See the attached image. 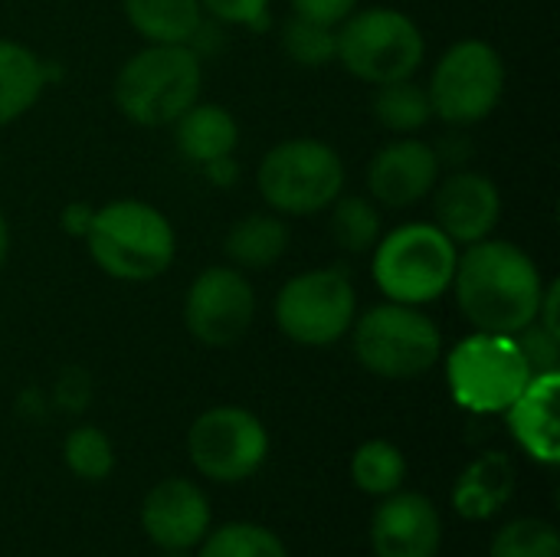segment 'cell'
<instances>
[{
    "instance_id": "cell-1",
    "label": "cell",
    "mask_w": 560,
    "mask_h": 557,
    "mask_svg": "<svg viewBox=\"0 0 560 557\" xmlns=\"http://www.w3.org/2000/svg\"><path fill=\"white\" fill-rule=\"evenodd\" d=\"M450 289H456V305L476 332L518 335L538 315L545 279L522 246L479 240L456 259Z\"/></svg>"
},
{
    "instance_id": "cell-2",
    "label": "cell",
    "mask_w": 560,
    "mask_h": 557,
    "mask_svg": "<svg viewBox=\"0 0 560 557\" xmlns=\"http://www.w3.org/2000/svg\"><path fill=\"white\" fill-rule=\"evenodd\" d=\"M203 89V59L184 43H148L115 76L118 112L141 128L174 125Z\"/></svg>"
},
{
    "instance_id": "cell-3",
    "label": "cell",
    "mask_w": 560,
    "mask_h": 557,
    "mask_svg": "<svg viewBox=\"0 0 560 557\" xmlns=\"http://www.w3.org/2000/svg\"><path fill=\"white\" fill-rule=\"evenodd\" d=\"M85 246L92 263L118 282H151L164 276L177 256L171 220L144 200L95 207Z\"/></svg>"
},
{
    "instance_id": "cell-4",
    "label": "cell",
    "mask_w": 560,
    "mask_h": 557,
    "mask_svg": "<svg viewBox=\"0 0 560 557\" xmlns=\"http://www.w3.org/2000/svg\"><path fill=\"white\" fill-rule=\"evenodd\" d=\"M456 243L436 223H404L377 240L371 276L387 302L427 305L453 286Z\"/></svg>"
},
{
    "instance_id": "cell-5",
    "label": "cell",
    "mask_w": 560,
    "mask_h": 557,
    "mask_svg": "<svg viewBox=\"0 0 560 557\" xmlns=\"http://www.w3.org/2000/svg\"><path fill=\"white\" fill-rule=\"evenodd\" d=\"M345 161L318 138H289L269 148L256 171V187L279 217H315L345 194Z\"/></svg>"
},
{
    "instance_id": "cell-6",
    "label": "cell",
    "mask_w": 560,
    "mask_h": 557,
    "mask_svg": "<svg viewBox=\"0 0 560 557\" xmlns=\"http://www.w3.org/2000/svg\"><path fill=\"white\" fill-rule=\"evenodd\" d=\"M351 345L364 371L387 381H413L440 361L443 332L417 305L384 302L354 318Z\"/></svg>"
},
{
    "instance_id": "cell-7",
    "label": "cell",
    "mask_w": 560,
    "mask_h": 557,
    "mask_svg": "<svg viewBox=\"0 0 560 557\" xmlns=\"http://www.w3.org/2000/svg\"><path fill=\"white\" fill-rule=\"evenodd\" d=\"M427 39L413 16L394 7L354 10L338 26V56L354 79L384 85L397 79H413L423 66Z\"/></svg>"
},
{
    "instance_id": "cell-8",
    "label": "cell",
    "mask_w": 560,
    "mask_h": 557,
    "mask_svg": "<svg viewBox=\"0 0 560 557\" xmlns=\"http://www.w3.org/2000/svg\"><path fill=\"white\" fill-rule=\"evenodd\" d=\"M535 374L515 335L472 332L446 358V384L453 401L479 417L505 414Z\"/></svg>"
},
{
    "instance_id": "cell-9",
    "label": "cell",
    "mask_w": 560,
    "mask_h": 557,
    "mask_svg": "<svg viewBox=\"0 0 560 557\" xmlns=\"http://www.w3.org/2000/svg\"><path fill=\"white\" fill-rule=\"evenodd\" d=\"M505 59L486 39L453 43L433 66L427 95L433 115L446 125L466 128L489 118L505 95Z\"/></svg>"
},
{
    "instance_id": "cell-10",
    "label": "cell",
    "mask_w": 560,
    "mask_h": 557,
    "mask_svg": "<svg viewBox=\"0 0 560 557\" xmlns=\"http://www.w3.org/2000/svg\"><path fill=\"white\" fill-rule=\"evenodd\" d=\"M358 318L354 282L341 266L292 276L276 295L279 332L302 348H328L341 341Z\"/></svg>"
},
{
    "instance_id": "cell-11",
    "label": "cell",
    "mask_w": 560,
    "mask_h": 557,
    "mask_svg": "<svg viewBox=\"0 0 560 557\" xmlns=\"http://www.w3.org/2000/svg\"><path fill=\"white\" fill-rule=\"evenodd\" d=\"M187 456L210 483H243L269 456V433L246 407H210L187 433Z\"/></svg>"
},
{
    "instance_id": "cell-12",
    "label": "cell",
    "mask_w": 560,
    "mask_h": 557,
    "mask_svg": "<svg viewBox=\"0 0 560 557\" xmlns=\"http://www.w3.org/2000/svg\"><path fill=\"white\" fill-rule=\"evenodd\" d=\"M256 292L243 269L210 266L184 295V325L203 348H230L253 328Z\"/></svg>"
},
{
    "instance_id": "cell-13",
    "label": "cell",
    "mask_w": 560,
    "mask_h": 557,
    "mask_svg": "<svg viewBox=\"0 0 560 557\" xmlns=\"http://www.w3.org/2000/svg\"><path fill=\"white\" fill-rule=\"evenodd\" d=\"M440 184V158L430 141L400 135L387 141L368 164V190L377 207L404 210L433 194Z\"/></svg>"
},
{
    "instance_id": "cell-14",
    "label": "cell",
    "mask_w": 560,
    "mask_h": 557,
    "mask_svg": "<svg viewBox=\"0 0 560 557\" xmlns=\"http://www.w3.org/2000/svg\"><path fill=\"white\" fill-rule=\"evenodd\" d=\"M433 190H436L433 194V213H436L433 223L456 246H472L479 240H489L502 220V194L489 174L459 167Z\"/></svg>"
},
{
    "instance_id": "cell-15",
    "label": "cell",
    "mask_w": 560,
    "mask_h": 557,
    "mask_svg": "<svg viewBox=\"0 0 560 557\" xmlns=\"http://www.w3.org/2000/svg\"><path fill=\"white\" fill-rule=\"evenodd\" d=\"M443 545V519L420 492H390L371 519L374 557H436Z\"/></svg>"
},
{
    "instance_id": "cell-16",
    "label": "cell",
    "mask_w": 560,
    "mask_h": 557,
    "mask_svg": "<svg viewBox=\"0 0 560 557\" xmlns=\"http://www.w3.org/2000/svg\"><path fill=\"white\" fill-rule=\"evenodd\" d=\"M141 529L164 552H190L210 532V502L190 479H164L141 502Z\"/></svg>"
},
{
    "instance_id": "cell-17",
    "label": "cell",
    "mask_w": 560,
    "mask_h": 557,
    "mask_svg": "<svg viewBox=\"0 0 560 557\" xmlns=\"http://www.w3.org/2000/svg\"><path fill=\"white\" fill-rule=\"evenodd\" d=\"M560 371L535 374L525 391L509 404L505 420L518 446L545 466L560 463V423H558Z\"/></svg>"
},
{
    "instance_id": "cell-18",
    "label": "cell",
    "mask_w": 560,
    "mask_h": 557,
    "mask_svg": "<svg viewBox=\"0 0 560 557\" xmlns=\"http://www.w3.org/2000/svg\"><path fill=\"white\" fill-rule=\"evenodd\" d=\"M515 492V463L502 450H489L476 456L453 489V509L466 522H486L499 515Z\"/></svg>"
},
{
    "instance_id": "cell-19",
    "label": "cell",
    "mask_w": 560,
    "mask_h": 557,
    "mask_svg": "<svg viewBox=\"0 0 560 557\" xmlns=\"http://www.w3.org/2000/svg\"><path fill=\"white\" fill-rule=\"evenodd\" d=\"M174 144L184 161L203 167L207 161L226 158L240 144V125L226 105L213 102H194L177 121H174Z\"/></svg>"
},
{
    "instance_id": "cell-20",
    "label": "cell",
    "mask_w": 560,
    "mask_h": 557,
    "mask_svg": "<svg viewBox=\"0 0 560 557\" xmlns=\"http://www.w3.org/2000/svg\"><path fill=\"white\" fill-rule=\"evenodd\" d=\"M289 250V227L279 213L262 210V213H246L236 220L223 240L226 259L243 269V272H259L276 266Z\"/></svg>"
},
{
    "instance_id": "cell-21",
    "label": "cell",
    "mask_w": 560,
    "mask_h": 557,
    "mask_svg": "<svg viewBox=\"0 0 560 557\" xmlns=\"http://www.w3.org/2000/svg\"><path fill=\"white\" fill-rule=\"evenodd\" d=\"M46 89L43 56L16 39H0V128L23 118Z\"/></svg>"
},
{
    "instance_id": "cell-22",
    "label": "cell",
    "mask_w": 560,
    "mask_h": 557,
    "mask_svg": "<svg viewBox=\"0 0 560 557\" xmlns=\"http://www.w3.org/2000/svg\"><path fill=\"white\" fill-rule=\"evenodd\" d=\"M128 26L148 43H190L203 23L200 0H121Z\"/></svg>"
},
{
    "instance_id": "cell-23",
    "label": "cell",
    "mask_w": 560,
    "mask_h": 557,
    "mask_svg": "<svg viewBox=\"0 0 560 557\" xmlns=\"http://www.w3.org/2000/svg\"><path fill=\"white\" fill-rule=\"evenodd\" d=\"M371 112L394 135H413V131L427 128L433 118L427 85H420L417 79H397V82L374 85Z\"/></svg>"
},
{
    "instance_id": "cell-24",
    "label": "cell",
    "mask_w": 560,
    "mask_h": 557,
    "mask_svg": "<svg viewBox=\"0 0 560 557\" xmlns=\"http://www.w3.org/2000/svg\"><path fill=\"white\" fill-rule=\"evenodd\" d=\"M351 479L364 496L384 499L407 479V456L390 440H368L351 456Z\"/></svg>"
},
{
    "instance_id": "cell-25",
    "label": "cell",
    "mask_w": 560,
    "mask_h": 557,
    "mask_svg": "<svg viewBox=\"0 0 560 557\" xmlns=\"http://www.w3.org/2000/svg\"><path fill=\"white\" fill-rule=\"evenodd\" d=\"M331 210V240L338 250L361 256L371 253L381 240V213L371 197L361 194H338Z\"/></svg>"
},
{
    "instance_id": "cell-26",
    "label": "cell",
    "mask_w": 560,
    "mask_h": 557,
    "mask_svg": "<svg viewBox=\"0 0 560 557\" xmlns=\"http://www.w3.org/2000/svg\"><path fill=\"white\" fill-rule=\"evenodd\" d=\"M200 557H289L276 532L249 522H230L207 532L200 542Z\"/></svg>"
},
{
    "instance_id": "cell-27",
    "label": "cell",
    "mask_w": 560,
    "mask_h": 557,
    "mask_svg": "<svg viewBox=\"0 0 560 557\" xmlns=\"http://www.w3.org/2000/svg\"><path fill=\"white\" fill-rule=\"evenodd\" d=\"M62 460H66L72 476H79L85 483H102L115 469V446H112L105 430H98L92 423H82L66 437Z\"/></svg>"
},
{
    "instance_id": "cell-28",
    "label": "cell",
    "mask_w": 560,
    "mask_h": 557,
    "mask_svg": "<svg viewBox=\"0 0 560 557\" xmlns=\"http://www.w3.org/2000/svg\"><path fill=\"white\" fill-rule=\"evenodd\" d=\"M282 49L292 62H299L305 69L328 66L338 56V26H325V23L292 13L282 23Z\"/></svg>"
},
{
    "instance_id": "cell-29",
    "label": "cell",
    "mask_w": 560,
    "mask_h": 557,
    "mask_svg": "<svg viewBox=\"0 0 560 557\" xmlns=\"http://www.w3.org/2000/svg\"><path fill=\"white\" fill-rule=\"evenodd\" d=\"M492 557H560L558 529L545 519L525 515L505 522L492 538Z\"/></svg>"
},
{
    "instance_id": "cell-30",
    "label": "cell",
    "mask_w": 560,
    "mask_h": 557,
    "mask_svg": "<svg viewBox=\"0 0 560 557\" xmlns=\"http://www.w3.org/2000/svg\"><path fill=\"white\" fill-rule=\"evenodd\" d=\"M200 7L223 26H249L256 33L269 26V0H200Z\"/></svg>"
},
{
    "instance_id": "cell-31",
    "label": "cell",
    "mask_w": 560,
    "mask_h": 557,
    "mask_svg": "<svg viewBox=\"0 0 560 557\" xmlns=\"http://www.w3.org/2000/svg\"><path fill=\"white\" fill-rule=\"evenodd\" d=\"M515 341H518V348H522V355H525V361H528L532 374L558 371L560 338L548 335L538 322H532L528 328H522V332L515 335Z\"/></svg>"
},
{
    "instance_id": "cell-32",
    "label": "cell",
    "mask_w": 560,
    "mask_h": 557,
    "mask_svg": "<svg viewBox=\"0 0 560 557\" xmlns=\"http://www.w3.org/2000/svg\"><path fill=\"white\" fill-rule=\"evenodd\" d=\"M52 401L56 407H62L66 414H82L92 401V381L82 368H66L59 378H56V387H52Z\"/></svg>"
},
{
    "instance_id": "cell-33",
    "label": "cell",
    "mask_w": 560,
    "mask_h": 557,
    "mask_svg": "<svg viewBox=\"0 0 560 557\" xmlns=\"http://www.w3.org/2000/svg\"><path fill=\"white\" fill-rule=\"evenodd\" d=\"M289 3L295 16H305L325 26H341L358 10V0H289Z\"/></svg>"
},
{
    "instance_id": "cell-34",
    "label": "cell",
    "mask_w": 560,
    "mask_h": 557,
    "mask_svg": "<svg viewBox=\"0 0 560 557\" xmlns=\"http://www.w3.org/2000/svg\"><path fill=\"white\" fill-rule=\"evenodd\" d=\"M92 220H95V207L89 200H72L62 207L59 213V227L62 233H69L72 240H85L89 230H92Z\"/></svg>"
},
{
    "instance_id": "cell-35",
    "label": "cell",
    "mask_w": 560,
    "mask_h": 557,
    "mask_svg": "<svg viewBox=\"0 0 560 557\" xmlns=\"http://www.w3.org/2000/svg\"><path fill=\"white\" fill-rule=\"evenodd\" d=\"M433 151H436V158H440V167H443V164L463 167V164L472 158V141H469L466 135H446L440 144H433Z\"/></svg>"
},
{
    "instance_id": "cell-36",
    "label": "cell",
    "mask_w": 560,
    "mask_h": 557,
    "mask_svg": "<svg viewBox=\"0 0 560 557\" xmlns=\"http://www.w3.org/2000/svg\"><path fill=\"white\" fill-rule=\"evenodd\" d=\"M200 171H203V177H207L213 187H220V190H230V187L240 181V164H236V158H233V154L217 158V161H207Z\"/></svg>"
},
{
    "instance_id": "cell-37",
    "label": "cell",
    "mask_w": 560,
    "mask_h": 557,
    "mask_svg": "<svg viewBox=\"0 0 560 557\" xmlns=\"http://www.w3.org/2000/svg\"><path fill=\"white\" fill-rule=\"evenodd\" d=\"M7 256H10V223H7V217L0 210V269L7 263Z\"/></svg>"
},
{
    "instance_id": "cell-38",
    "label": "cell",
    "mask_w": 560,
    "mask_h": 557,
    "mask_svg": "<svg viewBox=\"0 0 560 557\" xmlns=\"http://www.w3.org/2000/svg\"><path fill=\"white\" fill-rule=\"evenodd\" d=\"M164 557H187V555H184V552H167Z\"/></svg>"
}]
</instances>
